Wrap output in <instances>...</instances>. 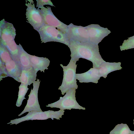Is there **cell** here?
Segmentation results:
<instances>
[{"label": "cell", "instance_id": "obj_4", "mask_svg": "<svg viewBox=\"0 0 134 134\" xmlns=\"http://www.w3.org/2000/svg\"><path fill=\"white\" fill-rule=\"evenodd\" d=\"M64 110H59L58 111H54L49 110L44 111H31L29 112L25 116L19 118L11 120L7 124H11L10 125L15 124L17 125L25 121L33 120H45L51 118L52 120L54 118L60 120L62 116L64 114Z\"/></svg>", "mask_w": 134, "mask_h": 134}, {"label": "cell", "instance_id": "obj_6", "mask_svg": "<svg viewBox=\"0 0 134 134\" xmlns=\"http://www.w3.org/2000/svg\"><path fill=\"white\" fill-rule=\"evenodd\" d=\"M15 29L13 24L3 19L0 23V44L6 48L16 44Z\"/></svg>", "mask_w": 134, "mask_h": 134}, {"label": "cell", "instance_id": "obj_1", "mask_svg": "<svg viewBox=\"0 0 134 134\" xmlns=\"http://www.w3.org/2000/svg\"><path fill=\"white\" fill-rule=\"evenodd\" d=\"M68 46L71 54V59L75 61L82 58L92 62L93 68L99 69L105 61L102 58L98 45L90 42H80L69 40Z\"/></svg>", "mask_w": 134, "mask_h": 134}, {"label": "cell", "instance_id": "obj_9", "mask_svg": "<svg viewBox=\"0 0 134 134\" xmlns=\"http://www.w3.org/2000/svg\"><path fill=\"white\" fill-rule=\"evenodd\" d=\"M69 40L80 42H90L88 31L86 27L72 23L68 25L65 33Z\"/></svg>", "mask_w": 134, "mask_h": 134}, {"label": "cell", "instance_id": "obj_8", "mask_svg": "<svg viewBox=\"0 0 134 134\" xmlns=\"http://www.w3.org/2000/svg\"><path fill=\"white\" fill-rule=\"evenodd\" d=\"M41 81L37 79L33 83V88L31 90L26 105L23 111L18 115L20 116L27 112L31 111L42 112L38 99V92Z\"/></svg>", "mask_w": 134, "mask_h": 134}, {"label": "cell", "instance_id": "obj_22", "mask_svg": "<svg viewBox=\"0 0 134 134\" xmlns=\"http://www.w3.org/2000/svg\"><path fill=\"white\" fill-rule=\"evenodd\" d=\"M36 7L39 9H41L44 7V5H50L52 6H54L52 2L50 0H37Z\"/></svg>", "mask_w": 134, "mask_h": 134}, {"label": "cell", "instance_id": "obj_24", "mask_svg": "<svg viewBox=\"0 0 134 134\" xmlns=\"http://www.w3.org/2000/svg\"><path fill=\"white\" fill-rule=\"evenodd\" d=\"M133 124H134V119H133Z\"/></svg>", "mask_w": 134, "mask_h": 134}, {"label": "cell", "instance_id": "obj_25", "mask_svg": "<svg viewBox=\"0 0 134 134\" xmlns=\"http://www.w3.org/2000/svg\"><path fill=\"white\" fill-rule=\"evenodd\" d=\"M133 134H134V133H133Z\"/></svg>", "mask_w": 134, "mask_h": 134}, {"label": "cell", "instance_id": "obj_15", "mask_svg": "<svg viewBox=\"0 0 134 134\" xmlns=\"http://www.w3.org/2000/svg\"><path fill=\"white\" fill-rule=\"evenodd\" d=\"M121 63H110L105 62L103 63L99 68L100 77L105 78L107 75L113 71L121 69Z\"/></svg>", "mask_w": 134, "mask_h": 134}, {"label": "cell", "instance_id": "obj_13", "mask_svg": "<svg viewBox=\"0 0 134 134\" xmlns=\"http://www.w3.org/2000/svg\"><path fill=\"white\" fill-rule=\"evenodd\" d=\"M5 65L8 76L13 78L16 81L20 82V78L22 70L20 63L13 59Z\"/></svg>", "mask_w": 134, "mask_h": 134}, {"label": "cell", "instance_id": "obj_16", "mask_svg": "<svg viewBox=\"0 0 134 134\" xmlns=\"http://www.w3.org/2000/svg\"><path fill=\"white\" fill-rule=\"evenodd\" d=\"M37 72L32 67L27 70H22L20 78V82L30 85L36 80Z\"/></svg>", "mask_w": 134, "mask_h": 134}, {"label": "cell", "instance_id": "obj_7", "mask_svg": "<svg viewBox=\"0 0 134 134\" xmlns=\"http://www.w3.org/2000/svg\"><path fill=\"white\" fill-rule=\"evenodd\" d=\"M30 3H26L27 6L26 15L28 22L37 31L44 24L42 15L39 9L35 7L33 0H28Z\"/></svg>", "mask_w": 134, "mask_h": 134}, {"label": "cell", "instance_id": "obj_20", "mask_svg": "<svg viewBox=\"0 0 134 134\" xmlns=\"http://www.w3.org/2000/svg\"><path fill=\"white\" fill-rule=\"evenodd\" d=\"M0 60L4 64L13 60L11 55L7 49L0 44Z\"/></svg>", "mask_w": 134, "mask_h": 134}, {"label": "cell", "instance_id": "obj_11", "mask_svg": "<svg viewBox=\"0 0 134 134\" xmlns=\"http://www.w3.org/2000/svg\"><path fill=\"white\" fill-rule=\"evenodd\" d=\"M86 27L88 31L89 42L97 45L111 33L107 28L101 27L98 24H91Z\"/></svg>", "mask_w": 134, "mask_h": 134}, {"label": "cell", "instance_id": "obj_21", "mask_svg": "<svg viewBox=\"0 0 134 134\" xmlns=\"http://www.w3.org/2000/svg\"><path fill=\"white\" fill-rule=\"evenodd\" d=\"M120 47L121 51L134 48V35L124 40Z\"/></svg>", "mask_w": 134, "mask_h": 134}, {"label": "cell", "instance_id": "obj_5", "mask_svg": "<svg viewBox=\"0 0 134 134\" xmlns=\"http://www.w3.org/2000/svg\"><path fill=\"white\" fill-rule=\"evenodd\" d=\"M76 89L71 88L66 92L63 97H60L57 101L49 104L47 107L59 108L61 110H71L72 109L85 110V108L81 106L77 102L75 97Z\"/></svg>", "mask_w": 134, "mask_h": 134}, {"label": "cell", "instance_id": "obj_18", "mask_svg": "<svg viewBox=\"0 0 134 134\" xmlns=\"http://www.w3.org/2000/svg\"><path fill=\"white\" fill-rule=\"evenodd\" d=\"M134 133V131L131 130L127 124L121 123L116 126L109 134H133Z\"/></svg>", "mask_w": 134, "mask_h": 134}, {"label": "cell", "instance_id": "obj_17", "mask_svg": "<svg viewBox=\"0 0 134 134\" xmlns=\"http://www.w3.org/2000/svg\"><path fill=\"white\" fill-rule=\"evenodd\" d=\"M20 62L22 70H27L32 67L29 58V55L23 49L21 45H18Z\"/></svg>", "mask_w": 134, "mask_h": 134}, {"label": "cell", "instance_id": "obj_23", "mask_svg": "<svg viewBox=\"0 0 134 134\" xmlns=\"http://www.w3.org/2000/svg\"><path fill=\"white\" fill-rule=\"evenodd\" d=\"M8 76L7 74L5 66L0 60V81L2 80V79Z\"/></svg>", "mask_w": 134, "mask_h": 134}, {"label": "cell", "instance_id": "obj_12", "mask_svg": "<svg viewBox=\"0 0 134 134\" xmlns=\"http://www.w3.org/2000/svg\"><path fill=\"white\" fill-rule=\"evenodd\" d=\"M76 79L80 83L92 82L97 83L101 77L99 69L91 68L87 71L81 74H76Z\"/></svg>", "mask_w": 134, "mask_h": 134}, {"label": "cell", "instance_id": "obj_19", "mask_svg": "<svg viewBox=\"0 0 134 134\" xmlns=\"http://www.w3.org/2000/svg\"><path fill=\"white\" fill-rule=\"evenodd\" d=\"M19 88L18 97L16 104L17 107L20 106L23 100L26 99L25 96L29 89L28 85L21 83Z\"/></svg>", "mask_w": 134, "mask_h": 134}, {"label": "cell", "instance_id": "obj_14", "mask_svg": "<svg viewBox=\"0 0 134 134\" xmlns=\"http://www.w3.org/2000/svg\"><path fill=\"white\" fill-rule=\"evenodd\" d=\"M29 57L32 67L37 72L40 70L44 72L45 69H48V67L49 65L50 61L48 58L30 54Z\"/></svg>", "mask_w": 134, "mask_h": 134}, {"label": "cell", "instance_id": "obj_10", "mask_svg": "<svg viewBox=\"0 0 134 134\" xmlns=\"http://www.w3.org/2000/svg\"><path fill=\"white\" fill-rule=\"evenodd\" d=\"M49 7H43L39 10L42 15L44 24L57 28L65 33H66L68 25L59 20L53 13Z\"/></svg>", "mask_w": 134, "mask_h": 134}, {"label": "cell", "instance_id": "obj_3", "mask_svg": "<svg viewBox=\"0 0 134 134\" xmlns=\"http://www.w3.org/2000/svg\"><path fill=\"white\" fill-rule=\"evenodd\" d=\"M37 31L41 43L55 42L68 44L69 40L66 34L53 27L44 24Z\"/></svg>", "mask_w": 134, "mask_h": 134}, {"label": "cell", "instance_id": "obj_2", "mask_svg": "<svg viewBox=\"0 0 134 134\" xmlns=\"http://www.w3.org/2000/svg\"><path fill=\"white\" fill-rule=\"evenodd\" d=\"M76 62L71 59L66 66L60 65L63 69V77L61 85L58 89L61 90L63 95L71 88L77 89L76 73L77 65L76 64Z\"/></svg>", "mask_w": 134, "mask_h": 134}]
</instances>
